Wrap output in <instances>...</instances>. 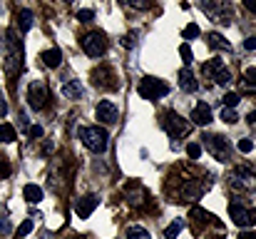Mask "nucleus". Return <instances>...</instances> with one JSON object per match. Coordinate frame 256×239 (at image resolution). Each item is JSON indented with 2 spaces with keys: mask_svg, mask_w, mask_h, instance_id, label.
<instances>
[{
  "mask_svg": "<svg viewBox=\"0 0 256 239\" xmlns=\"http://www.w3.org/2000/svg\"><path fill=\"white\" fill-rule=\"evenodd\" d=\"M62 95H65L68 100H80V97H82V85H80L78 80H70V82L62 85Z\"/></svg>",
  "mask_w": 256,
  "mask_h": 239,
  "instance_id": "obj_16",
  "label": "nucleus"
},
{
  "mask_svg": "<svg viewBox=\"0 0 256 239\" xmlns=\"http://www.w3.org/2000/svg\"><path fill=\"white\" fill-rule=\"evenodd\" d=\"M204 145H206V150L212 152V157L214 159H219V162H229L232 150H229V142H226L222 135H204Z\"/></svg>",
  "mask_w": 256,
  "mask_h": 239,
  "instance_id": "obj_5",
  "label": "nucleus"
},
{
  "mask_svg": "<svg viewBox=\"0 0 256 239\" xmlns=\"http://www.w3.org/2000/svg\"><path fill=\"white\" fill-rule=\"evenodd\" d=\"M117 117H120V110H117L110 100H102V102L97 105V120H100V122H104V125H114Z\"/></svg>",
  "mask_w": 256,
  "mask_h": 239,
  "instance_id": "obj_11",
  "label": "nucleus"
},
{
  "mask_svg": "<svg viewBox=\"0 0 256 239\" xmlns=\"http://www.w3.org/2000/svg\"><path fill=\"white\" fill-rule=\"evenodd\" d=\"M15 137H18L15 127H12V125H8V122H2V125H0V142H2V145H8V142H12Z\"/></svg>",
  "mask_w": 256,
  "mask_h": 239,
  "instance_id": "obj_21",
  "label": "nucleus"
},
{
  "mask_svg": "<svg viewBox=\"0 0 256 239\" xmlns=\"http://www.w3.org/2000/svg\"><path fill=\"white\" fill-rule=\"evenodd\" d=\"M52 150H55V145L48 140V142H45V147H42V155H52Z\"/></svg>",
  "mask_w": 256,
  "mask_h": 239,
  "instance_id": "obj_36",
  "label": "nucleus"
},
{
  "mask_svg": "<svg viewBox=\"0 0 256 239\" xmlns=\"http://www.w3.org/2000/svg\"><path fill=\"white\" fill-rule=\"evenodd\" d=\"M182 229H184V224H182V222H174V224H170V227L164 229V237H167V239H176Z\"/></svg>",
  "mask_w": 256,
  "mask_h": 239,
  "instance_id": "obj_24",
  "label": "nucleus"
},
{
  "mask_svg": "<svg viewBox=\"0 0 256 239\" xmlns=\"http://www.w3.org/2000/svg\"><path fill=\"white\" fill-rule=\"evenodd\" d=\"M42 63H45L48 68H60V63H62V53H60L58 48H52V50L42 53Z\"/></svg>",
  "mask_w": 256,
  "mask_h": 239,
  "instance_id": "obj_19",
  "label": "nucleus"
},
{
  "mask_svg": "<svg viewBox=\"0 0 256 239\" xmlns=\"http://www.w3.org/2000/svg\"><path fill=\"white\" fill-rule=\"evenodd\" d=\"M229 217L236 227H254L256 224V209H249L244 207L242 202H234L229 204Z\"/></svg>",
  "mask_w": 256,
  "mask_h": 239,
  "instance_id": "obj_6",
  "label": "nucleus"
},
{
  "mask_svg": "<svg viewBox=\"0 0 256 239\" xmlns=\"http://www.w3.org/2000/svg\"><path fill=\"white\" fill-rule=\"evenodd\" d=\"M186 155L192 159H199L202 157V147H199L196 142H192V145H186Z\"/></svg>",
  "mask_w": 256,
  "mask_h": 239,
  "instance_id": "obj_29",
  "label": "nucleus"
},
{
  "mask_svg": "<svg viewBox=\"0 0 256 239\" xmlns=\"http://www.w3.org/2000/svg\"><path fill=\"white\" fill-rule=\"evenodd\" d=\"M22 197L30 202V204H40L42 202V189L38 184H25L22 187Z\"/></svg>",
  "mask_w": 256,
  "mask_h": 239,
  "instance_id": "obj_17",
  "label": "nucleus"
},
{
  "mask_svg": "<svg viewBox=\"0 0 256 239\" xmlns=\"http://www.w3.org/2000/svg\"><path fill=\"white\" fill-rule=\"evenodd\" d=\"M45 102H48V87H45V82L32 80L30 87H28V105H30L32 110H42Z\"/></svg>",
  "mask_w": 256,
  "mask_h": 239,
  "instance_id": "obj_8",
  "label": "nucleus"
},
{
  "mask_svg": "<svg viewBox=\"0 0 256 239\" xmlns=\"http://www.w3.org/2000/svg\"><path fill=\"white\" fill-rule=\"evenodd\" d=\"M244 48H246V50H256V38H246V40H244Z\"/></svg>",
  "mask_w": 256,
  "mask_h": 239,
  "instance_id": "obj_35",
  "label": "nucleus"
},
{
  "mask_svg": "<svg viewBox=\"0 0 256 239\" xmlns=\"http://www.w3.org/2000/svg\"><path fill=\"white\" fill-rule=\"evenodd\" d=\"M239 102H242V95H239V92H226V95H224V105H226V107H236Z\"/></svg>",
  "mask_w": 256,
  "mask_h": 239,
  "instance_id": "obj_25",
  "label": "nucleus"
},
{
  "mask_svg": "<svg viewBox=\"0 0 256 239\" xmlns=\"http://www.w3.org/2000/svg\"><path fill=\"white\" fill-rule=\"evenodd\" d=\"M252 150H254V142H252V140H239V152L249 155Z\"/></svg>",
  "mask_w": 256,
  "mask_h": 239,
  "instance_id": "obj_31",
  "label": "nucleus"
},
{
  "mask_svg": "<svg viewBox=\"0 0 256 239\" xmlns=\"http://www.w3.org/2000/svg\"><path fill=\"white\" fill-rule=\"evenodd\" d=\"M122 45H124V48H132V45H134V38H132V35H127V38L122 40Z\"/></svg>",
  "mask_w": 256,
  "mask_h": 239,
  "instance_id": "obj_39",
  "label": "nucleus"
},
{
  "mask_svg": "<svg viewBox=\"0 0 256 239\" xmlns=\"http://www.w3.org/2000/svg\"><path fill=\"white\" fill-rule=\"evenodd\" d=\"M18 20H20V33H28L30 28H32V23H35V18H32V10H20V15H18Z\"/></svg>",
  "mask_w": 256,
  "mask_h": 239,
  "instance_id": "obj_20",
  "label": "nucleus"
},
{
  "mask_svg": "<svg viewBox=\"0 0 256 239\" xmlns=\"http://www.w3.org/2000/svg\"><path fill=\"white\" fill-rule=\"evenodd\" d=\"M244 5H246V10H249V13H254L256 15V0H244Z\"/></svg>",
  "mask_w": 256,
  "mask_h": 239,
  "instance_id": "obj_37",
  "label": "nucleus"
},
{
  "mask_svg": "<svg viewBox=\"0 0 256 239\" xmlns=\"http://www.w3.org/2000/svg\"><path fill=\"white\" fill-rule=\"evenodd\" d=\"M92 18H94L92 10H80V13H78V20H80V23H90Z\"/></svg>",
  "mask_w": 256,
  "mask_h": 239,
  "instance_id": "obj_32",
  "label": "nucleus"
},
{
  "mask_svg": "<svg viewBox=\"0 0 256 239\" xmlns=\"http://www.w3.org/2000/svg\"><path fill=\"white\" fill-rule=\"evenodd\" d=\"M127 239H150V232H147L144 227H137V224H132V227L127 229Z\"/></svg>",
  "mask_w": 256,
  "mask_h": 239,
  "instance_id": "obj_22",
  "label": "nucleus"
},
{
  "mask_svg": "<svg viewBox=\"0 0 256 239\" xmlns=\"http://www.w3.org/2000/svg\"><path fill=\"white\" fill-rule=\"evenodd\" d=\"M65 3H72V0H65Z\"/></svg>",
  "mask_w": 256,
  "mask_h": 239,
  "instance_id": "obj_43",
  "label": "nucleus"
},
{
  "mask_svg": "<svg viewBox=\"0 0 256 239\" xmlns=\"http://www.w3.org/2000/svg\"><path fill=\"white\" fill-rule=\"evenodd\" d=\"M179 87H182L184 92H189V95L199 90V82L194 78L192 68H182V70H179Z\"/></svg>",
  "mask_w": 256,
  "mask_h": 239,
  "instance_id": "obj_14",
  "label": "nucleus"
},
{
  "mask_svg": "<svg viewBox=\"0 0 256 239\" xmlns=\"http://www.w3.org/2000/svg\"><path fill=\"white\" fill-rule=\"evenodd\" d=\"M167 92H170V85L162 82L160 78H144L140 82V95H142L144 100H160V97H164Z\"/></svg>",
  "mask_w": 256,
  "mask_h": 239,
  "instance_id": "obj_4",
  "label": "nucleus"
},
{
  "mask_svg": "<svg viewBox=\"0 0 256 239\" xmlns=\"http://www.w3.org/2000/svg\"><path fill=\"white\" fill-rule=\"evenodd\" d=\"M42 239H52V237H50V234H48V232H45V234H42Z\"/></svg>",
  "mask_w": 256,
  "mask_h": 239,
  "instance_id": "obj_42",
  "label": "nucleus"
},
{
  "mask_svg": "<svg viewBox=\"0 0 256 239\" xmlns=\"http://www.w3.org/2000/svg\"><path fill=\"white\" fill-rule=\"evenodd\" d=\"M229 184H232V189H236V192H254L256 177L249 167H236V169H232Z\"/></svg>",
  "mask_w": 256,
  "mask_h": 239,
  "instance_id": "obj_3",
  "label": "nucleus"
},
{
  "mask_svg": "<svg viewBox=\"0 0 256 239\" xmlns=\"http://www.w3.org/2000/svg\"><path fill=\"white\" fill-rule=\"evenodd\" d=\"M97 207V197H82V199H78V204H75V212H78V217L80 219H87L90 214H92V209Z\"/></svg>",
  "mask_w": 256,
  "mask_h": 239,
  "instance_id": "obj_15",
  "label": "nucleus"
},
{
  "mask_svg": "<svg viewBox=\"0 0 256 239\" xmlns=\"http://www.w3.org/2000/svg\"><path fill=\"white\" fill-rule=\"evenodd\" d=\"M239 239H256V232H242Z\"/></svg>",
  "mask_w": 256,
  "mask_h": 239,
  "instance_id": "obj_41",
  "label": "nucleus"
},
{
  "mask_svg": "<svg viewBox=\"0 0 256 239\" xmlns=\"http://www.w3.org/2000/svg\"><path fill=\"white\" fill-rule=\"evenodd\" d=\"M244 75H246V80H252V82H256V68H249V70H246Z\"/></svg>",
  "mask_w": 256,
  "mask_h": 239,
  "instance_id": "obj_38",
  "label": "nucleus"
},
{
  "mask_svg": "<svg viewBox=\"0 0 256 239\" xmlns=\"http://www.w3.org/2000/svg\"><path fill=\"white\" fill-rule=\"evenodd\" d=\"M199 33H202V30H199V25H194V23L184 28V38H186V40H192V38H196Z\"/></svg>",
  "mask_w": 256,
  "mask_h": 239,
  "instance_id": "obj_30",
  "label": "nucleus"
},
{
  "mask_svg": "<svg viewBox=\"0 0 256 239\" xmlns=\"http://www.w3.org/2000/svg\"><path fill=\"white\" fill-rule=\"evenodd\" d=\"M209 45H212V48H216V50L232 53V43H229L224 35H219V33H212V35H209Z\"/></svg>",
  "mask_w": 256,
  "mask_h": 239,
  "instance_id": "obj_18",
  "label": "nucleus"
},
{
  "mask_svg": "<svg viewBox=\"0 0 256 239\" xmlns=\"http://www.w3.org/2000/svg\"><path fill=\"white\" fill-rule=\"evenodd\" d=\"M8 115V102H5V97H2V92H0V120Z\"/></svg>",
  "mask_w": 256,
  "mask_h": 239,
  "instance_id": "obj_34",
  "label": "nucleus"
},
{
  "mask_svg": "<svg viewBox=\"0 0 256 239\" xmlns=\"http://www.w3.org/2000/svg\"><path fill=\"white\" fill-rule=\"evenodd\" d=\"M179 55H182V60H184L186 65H192V60H194V53H192V48H189L186 43L179 48Z\"/></svg>",
  "mask_w": 256,
  "mask_h": 239,
  "instance_id": "obj_26",
  "label": "nucleus"
},
{
  "mask_svg": "<svg viewBox=\"0 0 256 239\" xmlns=\"http://www.w3.org/2000/svg\"><path fill=\"white\" fill-rule=\"evenodd\" d=\"M222 120H224L226 125H236V122H239V115H236L234 107H224V110H222Z\"/></svg>",
  "mask_w": 256,
  "mask_h": 239,
  "instance_id": "obj_23",
  "label": "nucleus"
},
{
  "mask_svg": "<svg viewBox=\"0 0 256 239\" xmlns=\"http://www.w3.org/2000/svg\"><path fill=\"white\" fill-rule=\"evenodd\" d=\"M204 73L214 80L216 85H229V82H232V70L224 68L222 60H212V63H206V65H204Z\"/></svg>",
  "mask_w": 256,
  "mask_h": 239,
  "instance_id": "obj_9",
  "label": "nucleus"
},
{
  "mask_svg": "<svg viewBox=\"0 0 256 239\" xmlns=\"http://www.w3.org/2000/svg\"><path fill=\"white\" fill-rule=\"evenodd\" d=\"M32 232V219H25L18 229H15V237H25V234H30Z\"/></svg>",
  "mask_w": 256,
  "mask_h": 239,
  "instance_id": "obj_27",
  "label": "nucleus"
},
{
  "mask_svg": "<svg viewBox=\"0 0 256 239\" xmlns=\"http://www.w3.org/2000/svg\"><path fill=\"white\" fill-rule=\"evenodd\" d=\"M28 135L30 137H42V127L40 125H32V127H28Z\"/></svg>",
  "mask_w": 256,
  "mask_h": 239,
  "instance_id": "obj_33",
  "label": "nucleus"
},
{
  "mask_svg": "<svg viewBox=\"0 0 256 239\" xmlns=\"http://www.w3.org/2000/svg\"><path fill=\"white\" fill-rule=\"evenodd\" d=\"M124 3L130 8H134V10H150V5H152L150 0H124Z\"/></svg>",
  "mask_w": 256,
  "mask_h": 239,
  "instance_id": "obj_28",
  "label": "nucleus"
},
{
  "mask_svg": "<svg viewBox=\"0 0 256 239\" xmlns=\"http://www.w3.org/2000/svg\"><path fill=\"white\" fill-rule=\"evenodd\" d=\"M162 125H164V130L170 132L172 137H182V135H186V132H189V122H186V120H182L176 112H167Z\"/></svg>",
  "mask_w": 256,
  "mask_h": 239,
  "instance_id": "obj_10",
  "label": "nucleus"
},
{
  "mask_svg": "<svg viewBox=\"0 0 256 239\" xmlns=\"http://www.w3.org/2000/svg\"><path fill=\"white\" fill-rule=\"evenodd\" d=\"M202 194H204V187H202L196 179H184V184H182V192H179L182 202H194V199H199Z\"/></svg>",
  "mask_w": 256,
  "mask_h": 239,
  "instance_id": "obj_12",
  "label": "nucleus"
},
{
  "mask_svg": "<svg viewBox=\"0 0 256 239\" xmlns=\"http://www.w3.org/2000/svg\"><path fill=\"white\" fill-rule=\"evenodd\" d=\"M82 50L90 58H102L107 53V40L102 33H87L82 38Z\"/></svg>",
  "mask_w": 256,
  "mask_h": 239,
  "instance_id": "obj_7",
  "label": "nucleus"
},
{
  "mask_svg": "<svg viewBox=\"0 0 256 239\" xmlns=\"http://www.w3.org/2000/svg\"><path fill=\"white\" fill-rule=\"evenodd\" d=\"M80 137H82L87 150L94 152V155H102V152L107 150V132H104L102 127H97V125L82 127V130H80Z\"/></svg>",
  "mask_w": 256,
  "mask_h": 239,
  "instance_id": "obj_2",
  "label": "nucleus"
},
{
  "mask_svg": "<svg viewBox=\"0 0 256 239\" xmlns=\"http://www.w3.org/2000/svg\"><path fill=\"white\" fill-rule=\"evenodd\" d=\"M246 120H249V125L256 130V110H254V112H249V117H246Z\"/></svg>",
  "mask_w": 256,
  "mask_h": 239,
  "instance_id": "obj_40",
  "label": "nucleus"
},
{
  "mask_svg": "<svg viewBox=\"0 0 256 239\" xmlns=\"http://www.w3.org/2000/svg\"><path fill=\"white\" fill-rule=\"evenodd\" d=\"M192 122L199 125V127L209 125V122H212V105H206V102H196L194 110H192Z\"/></svg>",
  "mask_w": 256,
  "mask_h": 239,
  "instance_id": "obj_13",
  "label": "nucleus"
},
{
  "mask_svg": "<svg viewBox=\"0 0 256 239\" xmlns=\"http://www.w3.org/2000/svg\"><path fill=\"white\" fill-rule=\"evenodd\" d=\"M5 70L10 78H15L20 73V65H22V43L18 40V35L12 30L5 33Z\"/></svg>",
  "mask_w": 256,
  "mask_h": 239,
  "instance_id": "obj_1",
  "label": "nucleus"
}]
</instances>
